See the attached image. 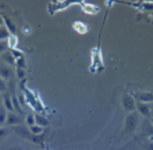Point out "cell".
<instances>
[{
    "label": "cell",
    "instance_id": "6da1fadb",
    "mask_svg": "<svg viewBox=\"0 0 153 150\" xmlns=\"http://www.w3.org/2000/svg\"><path fill=\"white\" fill-rule=\"evenodd\" d=\"M139 123V115L136 111L130 112L127 115L125 121V129L128 132H133Z\"/></svg>",
    "mask_w": 153,
    "mask_h": 150
},
{
    "label": "cell",
    "instance_id": "7a4b0ae2",
    "mask_svg": "<svg viewBox=\"0 0 153 150\" xmlns=\"http://www.w3.org/2000/svg\"><path fill=\"white\" fill-rule=\"evenodd\" d=\"M15 75V70L14 67L4 64L3 62L0 64V78H2L5 82L10 81Z\"/></svg>",
    "mask_w": 153,
    "mask_h": 150
},
{
    "label": "cell",
    "instance_id": "3957f363",
    "mask_svg": "<svg viewBox=\"0 0 153 150\" xmlns=\"http://www.w3.org/2000/svg\"><path fill=\"white\" fill-rule=\"evenodd\" d=\"M122 105L123 108L128 112H133L136 110V102L133 96L129 94H125L122 98Z\"/></svg>",
    "mask_w": 153,
    "mask_h": 150
},
{
    "label": "cell",
    "instance_id": "277c9868",
    "mask_svg": "<svg viewBox=\"0 0 153 150\" xmlns=\"http://www.w3.org/2000/svg\"><path fill=\"white\" fill-rule=\"evenodd\" d=\"M22 123V119L16 114L15 112H9L8 111V115H7L6 123L5 124L7 126H19Z\"/></svg>",
    "mask_w": 153,
    "mask_h": 150
},
{
    "label": "cell",
    "instance_id": "5b68a950",
    "mask_svg": "<svg viewBox=\"0 0 153 150\" xmlns=\"http://www.w3.org/2000/svg\"><path fill=\"white\" fill-rule=\"evenodd\" d=\"M2 18H3L4 21V26L9 32L11 35H15L16 32H17V27H16L14 22L6 15L2 16Z\"/></svg>",
    "mask_w": 153,
    "mask_h": 150
},
{
    "label": "cell",
    "instance_id": "8992f818",
    "mask_svg": "<svg viewBox=\"0 0 153 150\" xmlns=\"http://www.w3.org/2000/svg\"><path fill=\"white\" fill-rule=\"evenodd\" d=\"M1 58H2V62L4 64H6L8 65L11 66L12 67H15V64H16V60L15 58L13 56L12 53L11 52V50H8L7 52H4L3 54L1 55Z\"/></svg>",
    "mask_w": 153,
    "mask_h": 150
},
{
    "label": "cell",
    "instance_id": "52a82bcc",
    "mask_svg": "<svg viewBox=\"0 0 153 150\" xmlns=\"http://www.w3.org/2000/svg\"><path fill=\"white\" fill-rule=\"evenodd\" d=\"M2 105L6 108L7 111H9V112H15L14 106H13L11 96L8 94V93H5L2 96Z\"/></svg>",
    "mask_w": 153,
    "mask_h": 150
},
{
    "label": "cell",
    "instance_id": "ba28073f",
    "mask_svg": "<svg viewBox=\"0 0 153 150\" xmlns=\"http://www.w3.org/2000/svg\"><path fill=\"white\" fill-rule=\"evenodd\" d=\"M136 109L137 110L139 114L144 117H149L150 115V108L146 103L138 102L136 103Z\"/></svg>",
    "mask_w": 153,
    "mask_h": 150
},
{
    "label": "cell",
    "instance_id": "9c48e42d",
    "mask_svg": "<svg viewBox=\"0 0 153 150\" xmlns=\"http://www.w3.org/2000/svg\"><path fill=\"white\" fill-rule=\"evenodd\" d=\"M138 100L140 102L147 103L153 102V93L150 92H142L139 94Z\"/></svg>",
    "mask_w": 153,
    "mask_h": 150
},
{
    "label": "cell",
    "instance_id": "30bf717a",
    "mask_svg": "<svg viewBox=\"0 0 153 150\" xmlns=\"http://www.w3.org/2000/svg\"><path fill=\"white\" fill-rule=\"evenodd\" d=\"M34 115H35V125H38V126L43 128L49 125V122H48V120H47L44 116H42V114H34Z\"/></svg>",
    "mask_w": 153,
    "mask_h": 150
},
{
    "label": "cell",
    "instance_id": "8fae6325",
    "mask_svg": "<svg viewBox=\"0 0 153 150\" xmlns=\"http://www.w3.org/2000/svg\"><path fill=\"white\" fill-rule=\"evenodd\" d=\"M7 115H8V111L3 105H0V127H3L6 123Z\"/></svg>",
    "mask_w": 153,
    "mask_h": 150
},
{
    "label": "cell",
    "instance_id": "7c38bea8",
    "mask_svg": "<svg viewBox=\"0 0 153 150\" xmlns=\"http://www.w3.org/2000/svg\"><path fill=\"white\" fill-rule=\"evenodd\" d=\"M29 131L32 135H43L44 128L38 126V125H34V126H29Z\"/></svg>",
    "mask_w": 153,
    "mask_h": 150
},
{
    "label": "cell",
    "instance_id": "4fadbf2b",
    "mask_svg": "<svg viewBox=\"0 0 153 150\" xmlns=\"http://www.w3.org/2000/svg\"><path fill=\"white\" fill-rule=\"evenodd\" d=\"M10 36H11V34L5 26L0 27V41L7 40Z\"/></svg>",
    "mask_w": 153,
    "mask_h": 150
},
{
    "label": "cell",
    "instance_id": "5bb4252c",
    "mask_svg": "<svg viewBox=\"0 0 153 150\" xmlns=\"http://www.w3.org/2000/svg\"><path fill=\"white\" fill-rule=\"evenodd\" d=\"M8 50H9V46H8V40L0 41V55L3 54L4 52L8 51Z\"/></svg>",
    "mask_w": 153,
    "mask_h": 150
},
{
    "label": "cell",
    "instance_id": "9a60e30c",
    "mask_svg": "<svg viewBox=\"0 0 153 150\" xmlns=\"http://www.w3.org/2000/svg\"><path fill=\"white\" fill-rule=\"evenodd\" d=\"M25 122H26V125L28 126H32L35 125V115L32 114H29L26 116V119H25Z\"/></svg>",
    "mask_w": 153,
    "mask_h": 150
},
{
    "label": "cell",
    "instance_id": "2e32d148",
    "mask_svg": "<svg viewBox=\"0 0 153 150\" xmlns=\"http://www.w3.org/2000/svg\"><path fill=\"white\" fill-rule=\"evenodd\" d=\"M15 75L19 80H23L26 76V72H25L24 69L15 67Z\"/></svg>",
    "mask_w": 153,
    "mask_h": 150
},
{
    "label": "cell",
    "instance_id": "e0dca14e",
    "mask_svg": "<svg viewBox=\"0 0 153 150\" xmlns=\"http://www.w3.org/2000/svg\"><path fill=\"white\" fill-rule=\"evenodd\" d=\"M7 90H8V86H7V83L5 80L0 78V94H4L7 93Z\"/></svg>",
    "mask_w": 153,
    "mask_h": 150
},
{
    "label": "cell",
    "instance_id": "ac0fdd59",
    "mask_svg": "<svg viewBox=\"0 0 153 150\" xmlns=\"http://www.w3.org/2000/svg\"><path fill=\"white\" fill-rule=\"evenodd\" d=\"M25 66H26V62H25L24 57L23 56V57H21V58H19L16 60L15 67H17V68L24 69Z\"/></svg>",
    "mask_w": 153,
    "mask_h": 150
},
{
    "label": "cell",
    "instance_id": "d6986e66",
    "mask_svg": "<svg viewBox=\"0 0 153 150\" xmlns=\"http://www.w3.org/2000/svg\"><path fill=\"white\" fill-rule=\"evenodd\" d=\"M17 38L14 35H11L9 37V38L8 39V46H9V49H14V46L17 44Z\"/></svg>",
    "mask_w": 153,
    "mask_h": 150
},
{
    "label": "cell",
    "instance_id": "ffe728a7",
    "mask_svg": "<svg viewBox=\"0 0 153 150\" xmlns=\"http://www.w3.org/2000/svg\"><path fill=\"white\" fill-rule=\"evenodd\" d=\"M11 52L12 53L13 56H14V58H15V60H17V58H21V57L23 56V53H22L20 51H19V50L16 49H12L11 50Z\"/></svg>",
    "mask_w": 153,
    "mask_h": 150
},
{
    "label": "cell",
    "instance_id": "44dd1931",
    "mask_svg": "<svg viewBox=\"0 0 153 150\" xmlns=\"http://www.w3.org/2000/svg\"><path fill=\"white\" fill-rule=\"evenodd\" d=\"M8 135V130L4 127H0V140L6 138Z\"/></svg>",
    "mask_w": 153,
    "mask_h": 150
},
{
    "label": "cell",
    "instance_id": "7402d4cb",
    "mask_svg": "<svg viewBox=\"0 0 153 150\" xmlns=\"http://www.w3.org/2000/svg\"><path fill=\"white\" fill-rule=\"evenodd\" d=\"M2 26H4L3 18H2V16H0V27H2Z\"/></svg>",
    "mask_w": 153,
    "mask_h": 150
},
{
    "label": "cell",
    "instance_id": "603a6c76",
    "mask_svg": "<svg viewBox=\"0 0 153 150\" xmlns=\"http://www.w3.org/2000/svg\"><path fill=\"white\" fill-rule=\"evenodd\" d=\"M7 150H23L22 149L19 148V147H10Z\"/></svg>",
    "mask_w": 153,
    "mask_h": 150
},
{
    "label": "cell",
    "instance_id": "cb8c5ba5",
    "mask_svg": "<svg viewBox=\"0 0 153 150\" xmlns=\"http://www.w3.org/2000/svg\"><path fill=\"white\" fill-rule=\"evenodd\" d=\"M147 150H153V143H151L147 146Z\"/></svg>",
    "mask_w": 153,
    "mask_h": 150
},
{
    "label": "cell",
    "instance_id": "d4e9b609",
    "mask_svg": "<svg viewBox=\"0 0 153 150\" xmlns=\"http://www.w3.org/2000/svg\"><path fill=\"white\" fill-rule=\"evenodd\" d=\"M2 105V96H0V105Z\"/></svg>",
    "mask_w": 153,
    "mask_h": 150
},
{
    "label": "cell",
    "instance_id": "484cf974",
    "mask_svg": "<svg viewBox=\"0 0 153 150\" xmlns=\"http://www.w3.org/2000/svg\"><path fill=\"white\" fill-rule=\"evenodd\" d=\"M151 122H152V126H153V118L151 119Z\"/></svg>",
    "mask_w": 153,
    "mask_h": 150
}]
</instances>
